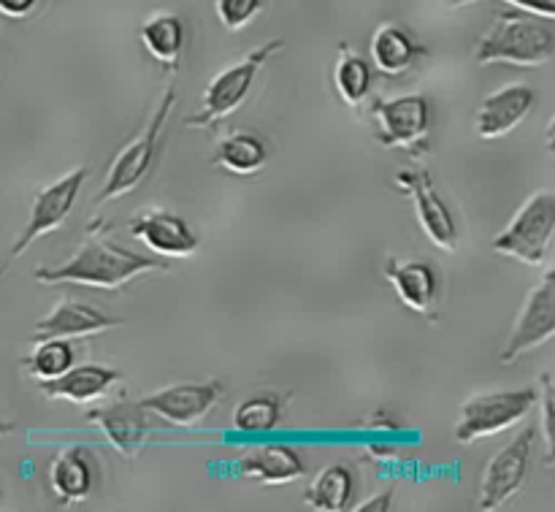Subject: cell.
Returning a JSON list of instances; mask_svg holds the SVG:
<instances>
[{
  "label": "cell",
  "mask_w": 555,
  "mask_h": 512,
  "mask_svg": "<svg viewBox=\"0 0 555 512\" xmlns=\"http://www.w3.org/2000/svg\"><path fill=\"white\" fill-rule=\"evenodd\" d=\"M112 222L95 220L85 233L81 247L60 266H41L33 271V280L43 285H79L92 291H119L135 277L150 274V271H166L163 260L150 255L125 249L122 244L108 239Z\"/></svg>",
  "instance_id": "6da1fadb"
},
{
  "label": "cell",
  "mask_w": 555,
  "mask_h": 512,
  "mask_svg": "<svg viewBox=\"0 0 555 512\" xmlns=\"http://www.w3.org/2000/svg\"><path fill=\"white\" fill-rule=\"evenodd\" d=\"M555 54V33L551 20L520 9H507L493 20L491 30L475 43L477 65L509 63L518 68H537L551 63Z\"/></svg>",
  "instance_id": "7a4b0ae2"
},
{
  "label": "cell",
  "mask_w": 555,
  "mask_h": 512,
  "mask_svg": "<svg viewBox=\"0 0 555 512\" xmlns=\"http://www.w3.org/2000/svg\"><path fill=\"white\" fill-rule=\"evenodd\" d=\"M282 49H285V38H271V41L255 47L244 60L228 65L222 74H217L215 79L206 85L204 106H201V112L195 114V117L184 119V125H188V128H211V125H220L225 123L228 117H233V114L247 103L260 71H263L266 63H269L274 54H280Z\"/></svg>",
  "instance_id": "3957f363"
},
{
  "label": "cell",
  "mask_w": 555,
  "mask_h": 512,
  "mask_svg": "<svg viewBox=\"0 0 555 512\" xmlns=\"http://www.w3.org/2000/svg\"><path fill=\"white\" fill-rule=\"evenodd\" d=\"M555 239V193L540 190L531 195L509 226L493 239V253L507 255V258L520 260V264L540 269L547 264Z\"/></svg>",
  "instance_id": "277c9868"
},
{
  "label": "cell",
  "mask_w": 555,
  "mask_h": 512,
  "mask_svg": "<svg viewBox=\"0 0 555 512\" xmlns=\"http://www.w3.org/2000/svg\"><path fill=\"white\" fill-rule=\"evenodd\" d=\"M173 106H177V90L168 87V90L163 92V101L157 103L155 114H152L150 123H146L144 133H141L139 139L130 141V144L114 157L112 168H108L106 174V182H103V188L98 190L95 195V204H106V201L122 199V195L133 193V190L144 182L146 174L152 171L157 146H160L163 128H166L168 114L173 112Z\"/></svg>",
  "instance_id": "5b68a950"
},
{
  "label": "cell",
  "mask_w": 555,
  "mask_h": 512,
  "mask_svg": "<svg viewBox=\"0 0 555 512\" xmlns=\"http://www.w3.org/2000/svg\"><path fill=\"white\" fill-rule=\"evenodd\" d=\"M377 141L385 150H404L423 161L431 155V101L421 92L372 103Z\"/></svg>",
  "instance_id": "8992f818"
},
{
  "label": "cell",
  "mask_w": 555,
  "mask_h": 512,
  "mask_svg": "<svg viewBox=\"0 0 555 512\" xmlns=\"http://www.w3.org/2000/svg\"><path fill=\"white\" fill-rule=\"evenodd\" d=\"M537 405V394L524 391H491L477 394L461 405L459 423H455V443L472 445L480 439L496 437L518 426Z\"/></svg>",
  "instance_id": "52a82bcc"
},
{
  "label": "cell",
  "mask_w": 555,
  "mask_h": 512,
  "mask_svg": "<svg viewBox=\"0 0 555 512\" xmlns=\"http://www.w3.org/2000/svg\"><path fill=\"white\" fill-rule=\"evenodd\" d=\"M537 428H524L513 443L504 445L496 456H491L486 472H482L480 491H477V510L491 512L504 508L520 488L526 486L531 472V456H534Z\"/></svg>",
  "instance_id": "ba28073f"
},
{
  "label": "cell",
  "mask_w": 555,
  "mask_h": 512,
  "mask_svg": "<svg viewBox=\"0 0 555 512\" xmlns=\"http://www.w3.org/2000/svg\"><path fill=\"white\" fill-rule=\"evenodd\" d=\"M87 174H90V168L79 166L70 174H65V177H60L57 182L47 184V188H41L36 195H33L27 226L22 228L16 242L11 244L9 258H20V255H25L33 242L54 233L65 220H68L70 212H74L76 206V199H79L81 193V184H85Z\"/></svg>",
  "instance_id": "9c48e42d"
},
{
  "label": "cell",
  "mask_w": 555,
  "mask_h": 512,
  "mask_svg": "<svg viewBox=\"0 0 555 512\" xmlns=\"http://www.w3.org/2000/svg\"><path fill=\"white\" fill-rule=\"evenodd\" d=\"M555 340V269H547L531 287L502 350L504 367H513L537 347Z\"/></svg>",
  "instance_id": "30bf717a"
},
{
  "label": "cell",
  "mask_w": 555,
  "mask_h": 512,
  "mask_svg": "<svg viewBox=\"0 0 555 512\" xmlns=\"http://www.w3.org/2000/svg\"><path fill=\"white\" fill-rule=\"evenodd\" d=\"M393 184L412 199L417 222H421L428 242L444 253H455L459 249V226H455L448 201L434 184L431 174L426 168H406V171L396 174Z\"/></svg>",
  "instance_id": "8fae6325"
},
{
  "label": "cell",
  "mask_w": 555,
  "mask_h": 512,
  "mask_svg": "<svg viewBox=\"0 0 555 512\" xmlns=\"http://www.w3.org/2000/svg\"><path fill=\"white\" fill-rule=\"evenodd\" d=\"M222 399V385L217 380L206 383H179L144 396L141 407L152 415L163 418L171 426H198L211 415Z\"/></svg>",
  "instance_id": "7c38bea8"
},
{
  "label": "cell",
  "mask_w": 555,
  "mask_h": 512,
  "mask_svg": "<svg viewBox=\"0 0 555 512\" xmlns=\"http://www.w3.org/2000/svg\"><path fill=\"white\" fill-rule=\"evenodd\" d=\"M385 280L393 285L396 296L406 309L437 323L439 320V280L428 260L388 258L383 269Z\"/></svg>",
  "instance_id": "4fadbf2b"
},
{
  "label": "cell",
  "mask_w": 555,
  "mask_h": 512,
  "mask_svg": "<svg viewBox=\"0 0 555 512\" xmlns=\"http://www.w3.org/2000/svg\"><path fill=\"white\" fill-rule=\"evenodd\" d=\"M130 233L163 258H190L198 249V236L179 215L166 209H146L130 220Z\"/></svg>",
  "instance_id": "5bb4252c"
},
{
  "label": "cell",
  "mask_w": 555,
  "mask_h": 512,
  "mask_svg": "<svg viewBox=\"0 0 555 512\" xmlns=\"http://www.w3.org/2000/svg\"><path fill=\"white\" fill-rule=\"evenodd\" d=\"M534 106V90L529 85H507L491 92L477 106L475 130L482 141H496L513 133Z\"/></svg>",
  "instance_id": "9a60e30c"
},
{
  "label": "cell",
  "mask_w": 555,
  "mask_h": 512,
  "mask_svg": "<svg viewBox=\"0 0 555 512\" xmlns=\"http://www.w3.org/2000/svg\"><path fill=\"white\" fill-rule=\"evenodd\" d=\"M125 320L112 318V315L101 312L98 307L85 302H60L47 318H41L33 331V340H52V336H63V340H81V336H98L106 331L119 329Z\"/></svg>",
  "instance_id": "2e32d148"
},
{
  "label": "cell",
  "mask_w": 555,
  "mask_h": 512,
  "mask_svg": "<svg viewBox=\"0 0 555 512\" xmlns=\"http://www.w3.org/2000/svg\"><path fill=\"white\" fill-rule=\"evenodd\" d=\"M144 412L141 401H135V405L112 401V405L92 410L90 421L101 428L103 437L112 443L117 453H122L125 459H135L150 439V423H146Z\"/></svg>",
  "instance_id": "e0dca14e"
},
{
  "label": "cell",
  "mask_w": 555,
  "mask_h": 512,
  "mask_svg": "<svg viewBox=\"0 0 555 512\" xmlns=\"http://www.w3.org/2000/svg\"><path fill=\"white\" fill-rule=\"evenodd\" d=\"M426 54L428 49L396 22H383L369 41V57H372L374 71L385 79H399V76L410 74L417 60H423Z\"/></svg>",
  "instance_id": "ac0fdd59"
},
{
  "label": "cell",
  "mask_w": 555,
  "mask_h": 512,
  "mask_svg": "<svg viewBox=\"0 0 555 512\" xmlns=\"http://www.w3.org/2000/svg\"><path fill=\"white\" fill-rule=\"evenodd\" d=\"M236 472L244 481L260 483V486H291V483L301 481L307 464L298 450L287 448V445H260V448L238 456Z\"/></svg>",
  "instance_id": "d6986e66"
},
{
  "label": "cell",
  "mask_w": 555,
  "mask_h": 512,
  "mask_svg": "<svg viewBox=\"0 0 555 512\" xmlns=\"http://www.w3.org/2000/svg\"><path fill=\"white\" fill-rule=\"evenodd\" d=\"M119 383L117 369L101 367V363H81L65 372L63 377L38 383L43 399L70 401V405H90V401L106 396Z\"/></svg>",
  "instance_id": "ffe728a7"
},
{
  "label": "cell",
  "mask_w": 555,
  "mask_h": 512,
  "mask_svg": "<svg viewBox=\"0 0 555 512\" xmlns=\"http://www.w3.org/2000/svg\"><path fill=\"white\" fill-rule=\"evenodd\" d=\"M92 456L79 445L63 448L49 464V488L63 504H79L92 494Z\"/></svg>",
  "instance_id": "44dd1931"
},
{
  "label": "cell",
  "mask_w": 555,
  "mask_h": 512,
  "mask_svg": "<svg viewBox=\"0 0 555 512\" xmlns=\"http://www.w3.org/2000/svg\"><path fill=\"white\" fill-rule=\"evenodd\" d=\"M139 38L152 60H157L166 71H179L184 57V43H188L182 16L173 14V11H157V14L146 16L139 27Z\"/></svg>",
  "instance_id": "7402d4cb"
},
{
  "label": "cell",
  "mask_w": 555,
  "mask_h": 512,
  "mask_svg": "<svg viewBox=\"0 0 555 512\" xmlns=\"http://www.w3.org/2000/svg\"><path fill=\"white\" fill-rule=\"evenodd\" d=\"M374 74L377 71H374V65L366 57H361L356 49L341 43L334 63V87L345 106L361 108L366 103L369 92H372Z\"/></svg>",
  "instance_id": "603a6c76"
},
{
  "label": "cell",
  "mask_w": 555,
  "mask_h": 512,
  "mask_svg": "<svg viewBox=\"0 0 555 512\" xmlns=\"http://www.w3.org/2000/svg\"><path fill=\"white\" fill-rule=\"evenodd\" d=\"M215 161L217 166L236 174V177H255V174L263 171L266 163H269V146H266V141L260 139L258 133L236 130V133L225 136V139L217 144Z\"/></svg>",
  "instance_id": "cb8c5ba5"
},
{
  "label": "cell",
  "mask_w": 555,
  "mask_h": 512,
  "mask_svg": "<svg viewBox=\"0 0 555 512\" xmlns=\"http://www.w3.org/2000/svg\"><path fill=\"white\" fill-rule=\"evenodd\" d=\"M352 475L347 466H325L312 477L304 491V504L318 512H341L352 502Z\"/></svg>",
  "instance_id": "d4e9b609"
},
{
  "label": "cell",
  "mask_w": 555,
  "mask_h": 512,
  "mask_svg": "<svg viewBox=\"0 0 555 512\" xmlns=\"http://www.w3.org/2000/svg\"><path fill=\"white\" fill-rule=\"evenodd\" d=\"M76 350L68 340L63 336H52V340H38L36 350L27 358H22V369L30 374L36 383H49V380L63 377L65 372L74 369Z\"/></svg>",
  "instance_id": "484cf974"
},
{
  "label": "cell",
  "mask_w": 555,
  "mask_h": 512,
  "mask_svg": "<svg viewBox=\"0 0 555 512\" xmlns=\"http://www.w3.org/2000/svg\"><path fill=\"white\" fill-rule=\"evenodd\" d=\"M282 412H285V401L276 394H258L247 396L242 405L233 410V428L244 434H263L280 426Z\"/></svg>",
  "instance_id": "4316f807"
},
{
  "label": "cell",
  "mask_w": 555,
  "mask_h": 512,
  "mask_svg": "<svg viewBox=\"0 0 555 512\" xmlns=\"http://www.w3.org/2000/svg\"><path fill=\"white\" fill-rule=\"evenodd\" d=\"M263 3L266 0H215V11L228 33H242L263 11Z\"/></svg>",
  "instance_id": "83f0119b"
},
{
  "label": "cell",
  "mask_w": 555,
  "mask_h": 512,
  "mask_svg": "<svg viewBox=\"0 0 555 512\" xmlns=\"http://www.w3.org/2000/svg\"><path fill=\"white\" fill-rule=\"evenodd\" d=\"M542 385V439H545V461L555 466V385L551 374H540Z\"/></svg>",
  "instance_id": "f1b7e54d"
},
{
  "label": "cell",
  "mask_w": 555,
  "mask_h": 512,
  "mask_svg": "<svg viewBox=\"0 0 555 512\" xmlns=\"http://www.w3.org/2000/svg\"><path fill=\"white\" fill-rule=\"evenodd\" d=\"M453 9H464V5H475L482 3V0H448ZM502 3L513 5V9L529 11V14L542 16V20L555 22V0H502Z\"/></svg>",
  "instance_id": "f546056e"
},
{
  "label": "cell",
  "mask_w": 555,
  "mask_h": 512,
  "mask_svg": "<svg viewBox=\"0 0 555 512\" xmlns=\"http://www.w3.org/2000/svg\"><path fill=\"white\" fill-rule=\"evenodd\" d=\"M38 3L41 0H0V11L11 16V20H25V16H30L38 9Z\"/></svg>",
  "instance_id": "4dcf8cb0"
},
{
  "label": "cell",
  "mask_w": 555,
  "mask_h": 512,
  "mask_svg": "<svg viewBox=\"0 0 555 512\" xmlns=\"http://www.w3.org/2000/svg\"><path fill=\"white\" fill-rule=\"evenodd\" d=\"M390 504H393V491H383L379 497L366 499V502L356 510L358 512H385V510H390Z\"/></svg>",
  "instance_id": "1f68e13d"
},
{
  "label": "cell",
  "mask_w": 555,
  "mask_h": 512,
  "mask_svg": "<svg viewBox=\"0 0 555 512\" xmlns=\"http://www.w3.org/2000/svg\"><path fill=\"white\" fill-rule=\"evenodd\" d=\"M545 146H547V152H551V157H553V163H555V114H553L551 123H547V130H545Z\"/></svg>",
  "instance_id": "d6a6232c"
}]
</instances>
